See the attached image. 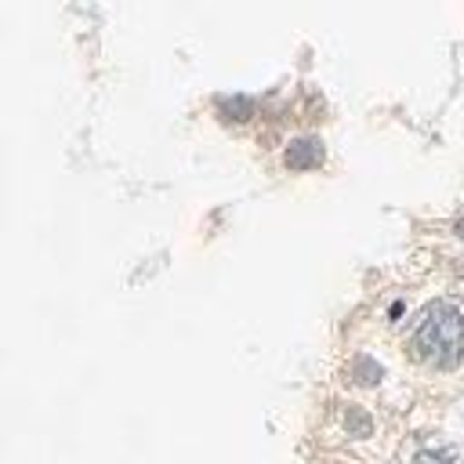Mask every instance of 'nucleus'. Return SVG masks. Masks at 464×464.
Wrapping results in <instances>:
<instances>
[{
	"label": "nucleus",
	"instance_id": "f257e3e1",
	"mask_svg": "<svg viewBox=\"0 0 464 464\" xmlns=\"http://www.w3.org/2000/svg\"><path fill=\"white\" fill-rule=\"evenodd\" d=\"M413 348L431 366H457L464 359V312L450 301L428 304L413 330Z\"/></svg>",
	"mask_w": 464,
	"mask_h": 464
},
{
	"label": "nucleus",
	"instance_id": "f03ea898",
	"mask_svg": "<svg viewBox=\"0 0 464 464\" xmlns=\"http://www.w3.org/2000/svg\"><path fill=\"white\" fill-rule=\"evenodd\" d=\"M283 160H286L290 170H312V167L323 163V141H315V138H297V141H290V149H286Z\"/></svg>",
	"mask_w": 464,
	"mask_h": 464
},
{
	"label": "nucleus",
	"instance_id": "7ed1b4c3",
	"mask_svg": "<svg viewBox=\"0 0 464 464\" xmlns=\"http://www.w3.org/2000/svg\"><path fill=\"white\" fill-rule=\"evenodd\" d=\"M218 105H221V112H228V120H246L254 112L250 98H221Z\"/></svg>",
	"mask_w": 464,
	"mask_h": 464
},
{
	"label": "nucleus",
	"instance_id": "20e7f679",
	"mask_svg": "<svg viewBox=\"0 0 464 464\" xmlns=\"http://www.w3.org/2000/svg\"><path fill=\"white\" fill-rule=\"evenodd\" d=\"M352 373H355L359 384H377L381 381V366H373L370 359H355L352 362Z\"/></svg>",
	"mask_w": 464,
	"mask_h": 464
},
{
	"label": "nucleus",
	"instance_id": "39448f33",
	"mask_svg": "<svg viewBox=\"0 0 464 464\" xmlns=\"http://www.w3.org/2000/svg\"><path fill=\"white\" fill-rule=\"evenodd\" d=\"M344 424H352L355 435H370V420H366L359 410H348V413H344Z\"/></svg>",
	"mask_w": 464,
	"mask_h": 464
},
{
	"label": "nucleus",
	"instance_id": "423d86ee",
	"mask_svg": "<svg viewBox=\"0 0 464 464\" xmlns=\"http://www.w3.org/2000/svg\"><path fill=\"white\" fill-rule=\"evenodd\" d=\"M417 464H457V457L446 450V453H420Z\"/></svg>",
	"mask_w": 464,
	"mask_h": 464
},
{
	"label": "nucleus",
	"instance_id": "0eeeda50",
	"mask_svg": "<svg viewBox=\"0 0 464 464\" xmlns=\"http://www.w3.org/2000/svg\"><path fill=\"white\" fill-rule=\"evenodd\" d=\"M457 232H460V236H464V221H457Z\"/></svg>",
	"mask_w": 464,
	"mask_h": 464
}]
</instances>
